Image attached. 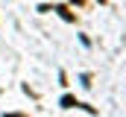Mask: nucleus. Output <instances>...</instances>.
Segmentation results:
<instances>
[{
	"mask_svg": "<svg viewBox=\"0 0 126 117\" xmlns=\"http://www.w3.org/2000/svg\"><path fill=\"white\" fill-rule=\"evenodd\" d=\"M73 105H79L73 97H62V108H73Z\"/></svg>",
	"mask_w": 126,
	"mask_h": 117,
	"instance_id": "obj_1",
	"label": "nucleus"
},
{
	"mask_svg": "<svg viewBox=\"0 0 126 117\" xmlns=\"http://www.w3.org/2000/svg\"><path fill=\"white\" fill-rule=\"evenodd\" d=\"M56 12H59V15H62L64 21H73V15H70V12H67V6H59V9H56Z\"/></svg>",
	"mask_w": 126,
	"mask_h": 117,
	"instance_id": "obj_2",
	"label": "nucleus"
}]
</instances>
